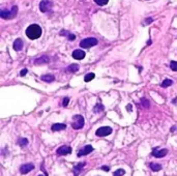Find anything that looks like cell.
<instances>
[{
  "mask_svg": "<svg viewBox=\"0 0 177 176\" xmlns=\"http://www.w3.org/2000/svg\"><path fill=\"white\" fill-rule=\"evenodd\" d=\"M142 104H144V105H145V107H148V105H149L148 103H147V101H146V99H142Z\"/></svg>",
  "mask_w": 177,
  "mask_h": 176,
  "instance_id": "30",
  "label": "cell"
},
{
  "mask_svg": "<svg viewBox=\"0 0 177 176\" xmlns=\"http://www.w3.org/2000/svg\"><path fill=\"white\" fill-rule=\"evenodd\" d=\"M110 134H112V128L110 126H102L95 132V135L97 137H106Z\"/></svg>",
  "mask_w": 177,
  "mask_h": 176,
  "instance_id": "6",
  "label": "cell"
},
{
  "mask_svg": "<svg viewBox=\"0 0 177 176\" xmlns=\"http://www.w3.org/2000/svg\"><path fill=\"white\" fill-rule=\"evenodd\" d=\"M86 163L85 162H81L79 163V164H77V165L74 167V176H78L79 174L81 173V171L83 170V168L85 167Z\"/></svg>",
  "mask_w": 177,
  "mask_h": 176,
  "instance_id": "11",
  "label": "cell"
},
{
  "mask_svg": "<svg viewBox=\"0 0 177 176\" xmlns=\"http://www.w3.org/2000/svg\"><path fill=\"white\" fill-rule=\"evenodd\" d=\"M94 2L98 5L103 6V5H106L107 3L109 2V0H94Z\"/></svg>",
  "mask_w": 177,
  "mask_h": 176,
  "instance_id": "24",
  "label": "cell"
},
{
  "mask_svg": "<svg viewBox=\"0 0 177 176\" xmlns=\"http://www.w3.org/2000/svg\"><path fill=\"white\" fill-rule=\"evenodd\" d=\"M124 174H125V171L123 169H118V170H116L113 173V176H123Z\"/></svg>",
  "mask_w": 177,
  "mask_h": 176,
  "instance_id": "23",
  "label": "cell"
},
{
  "mask_svg": "<svg viewBox=\"0 0 177 176\" xmlns=\"http://www.w3.org/2000/svg\"><path fill=\"white\" fill-rule=\"evenodd\" d=\"M18 144L20 145L21 147H24V146H26V145L28 144V140L26 139V138H21L18 141Z\"/></svg>",
  "mask_w": 177,
  "mask_h": 176,
  "instance_id": "21",
  "label": "cell"
},
{
  "mask_svg": "<svg viewBox=\"0 0 177 176\" xmlns=\"http://www.w3.org/2000/svg\"><path fill=\"white\" fill-rule=\"evenodd\" d=\"M27 73H28V71H27L26 68H24V69H22V71H21L20 75H21V76H22V77H23V76H25V75L27 74Z\"/></svg>",
  "mask_w": 177,
  "mask_h": 176,
  "instance_id": "27",
  "label": "cell"
},
{
  "mask_svg": "<svg viewBox=\"0 0 177 176\" xmlns=\"http://www.w3.org/2000/svg\"><path fill=\"white\" fill-rule=\"evenodd\" d=\"M104 110V106L100 104V103H97L96 106H95L94 108H93V111H94V113H98V112H102Z\"/></svg>",
  "mask_w": 177,
  "mask_h": 176,
  "instance_id": "19",
  "label": "cell"
},
{
  "mask_svg": "<svg viewBox=\"0 0 177 176\" xmlns=\"http://www.w3.org/2000/svg\"><path fill=\"white\" fill-rule=\"evenodd\" d=\"M52 131L53 132H58V131H62V130H65L66 125L63 124V123H55V124L52 125Z\"/></svg>",
  "mask_w": 177,
  "mask_h": 176,
  "instance_id": "14",
  "label": "cell"
},
{
  "mask_svg": "<svg viewBox=\"0 0 177 176\" xmlns=\"http://www.w3.org/2000/svg\"><path fill=\"white\" fill-rule=\"evenodd\" d=\"M172 84H173V82H172V80H170V79H166L165 81H164V82L162 83V87H164V88L169 87V86H171Z\"/></svg>",
  "mask_w": 177,
  "mask_h": 176,
  "instance_id": "22",
  "label": "cell"
},
{
  "mask_svg": "<svg viewBox=\"0 0 177 176\" xmlns=\"http://www.w3.org/2000/svg\"><path fill=\"white\" fill-rule=\"evenodd\" d=\"M73 120L74 121L71 123V126H73L74 130H81L84 126L85 121H84V118H83L82 115H75L73 117Z\"/></svg>",
  "mask_w": 177,
  "mask_h": 176,
  "instance_id": "2",
  "label": "cell"
},
{
  "mask_svg": "<svg viewBox=\"0 0 177 176\" xmlns=\"http://www.w3.org/2000/svg\"><path fill=\"white\" fill-rule=\"evenodd\" d=\"M95 77V75L93 74V73H89V74H87L85 76V78H84V81L85 82H89V81H91V80H93Z\"/></svg>",
  "mask_w": 177,
  "mask_h": 176,
  "instance_id": "20",
  "label": "cell"
},
{
  "mask_svg": "<svg viewBox=\"0 0 177 176\" xmlns=\"http://www.w3.org/2000/svg\"><path fill=\"white\" fill-rule=\"evenodd\" d=\"M78 69H79V66H78V64H71V66L67 67L66 71H69V73H76V71H78Z\"/></svg>",
  "mask_w": 177,
  "mask_h": 176,
  "instance_id": "18",
  "label": "cell"
},
{
  "mask_svg": "<svg viewBox=\"0 0 177 176\" xmlns=\"http://www.w3.org/2000/svg\"><path fill=\"white\" fill-rule=\"evenodd\" d=\"M97 45V40L94 37H88V38H85L80 42V47L83 49H87L90 48V47H93V46Z\"/></svg>",
  "mask_w": 177,
  "mask_h": 176,
  "instance_id": "3",
  "label": "cell"
},
{
  "mask_svg": "<svg viewBox=\"0 0 177 176\" xmlns=\"http://www.w3.org/2000/svg\"><path fill=\"white\" fill-rule=\"evenodd\" d=\"M76 38V36H75L74 34H69V40H75Z\"/></svg>",
  "mask_w": 177,
  "mask_h": 176,
  "instance_id": "28",
  "label": "cell"
},
{
  "mask_svg": "<svg viewBox=\"0 0 177 176\" xmlns=\"http://www.w3.org/2000/svg\"><path fill=\"white\" fill-rule=\"evenodd\" d=\"M71 152V147L66 146V145H63V146H61V147H59L57 149L58 155H66V154H69Z\"/></svg>",
  "mask_w": 177,
  "mask_h": 176,
  "instance_id": "8",
  "label": "cell"
},
{
  "mask_svg": "<svg viewBox=\"0 0 177 176\" xmlns=\"http://www.w3.org/2000/svg\"><path fill=\"white\" fill-rule=\"evenodd\" d=\"M149 167H150V169H151L152 171H154V172L162 170V165L157 164V163H150V164H149Z\"/></svg>",
  "mask_w": 177,
  "mask_h": 176,
  "instance_id": "17",
  "label": "cell"
},
{
  "mask_svg": "<svg viewBox=\"0 0 177 176\" xmlns=\"http://www.w3.org/2000/svg\"><path fill=\"white\" fill-rule=\"evenodd\" d=\"M151 22H152L151 18H149V19H147V20H146V23H147V24H148V23H151Z\"/></svg>",
  "mask_w": 177,
  "mask_h": 176,
  "instance_id": "31",
  "label": "cell"
},
{
  "mask_svg": "<svg viewBox=\"0 0 177 176\" xmlns=\"http://www.w3.org/2000/svg\"><path fill=\"white\" fill-rule=\"evenodd\" d=\"M69 97H65V99H63V103H62L63 107H66V106L69 105Z\"/></svg>",
  "mask_w": 177,
  "mask_h": 176,
  "instance_id": "26",
  "label": "cell"
},
{
  "mask_svg": "<svg viewBox=\"0 0 177 176\" xmlns=\"http://www.w3.org/2000/svg\"><path fill=\"white\" fill-rule=\"evenodd\" d=\"M85 52L82 51V50H75L74 52H73V57H74L75 59H83L84 57H85Z\"/></svg>",
  "mask_w": 177,
  "mask_h": 176,
  "instance_id": "12",
  "label": "cell"
},
{
  "mask_svg": "<svg viewBox=\"0 0 177 176\" xmlns=\"http://www.w3.org/2000/svg\"><path fill=\"white\" fill-rule=\"evenodd\" d=\"M176 130H177V128H175V126L171 128V132H174V131H176Z\"/></svg>",
  "mask_w": 177,
  "mask_h": 176,
  "instance_id": "32",
  "label": "cell"
},
{
  "mask_svg": "<svg viewBox=\"0 0 177 176\" xmlns=\"http://www.w3.org/2000/svg\"><path fill=\"white\" fill-rule=\"evenodd\" d=\"M102 169H103L104 171H110V167H108V166H103Z\"/></svg>",
  "mask_w": 177,
  "mask_h": 176,
  "instance_id": "29",
  "label": "cell"
},
{
  "mask_svg": "<svg viewBox=\"0 0 177 176\" xmlns=\"http://www.w3.org/2000/svg\"><path fill=\"white\" fill-rule=\"evenodd\" d=\"M168 154V150L167 149H153L152 150V155L155 156V157H164V156L166 155V154Z\"/></svg>",
  "mask_w": 177,
  "mask_h": 176,
  "instance_id": "10",
  "label": "cell"
},
{
  "mask_svg": "<svg viewBox=\"0 0 177 176\" xmlns=\"http://www.w3.org/2000/svg\"><path fill=\"white\" fill-rule=\"evenodd\" d=\"M52 6H53V2H52L51 0H43L40 3V9L43 13L50 11L52 9Z\"/></svg>",
  "mask_w": 177,
  "mask_h": 176,
  "instance_id": "5",
  "label": "cell"
},
{
  "mask_svg": "<svg viewBox=\"0 0 177 176\" xmlns=\"http://www.w3.org/2000/svg\"><path fill=\"white\" fill-rule=\"evenodd\" d=\"M48 62H49V57L47 56L40 57V58H37L34 61L35 64H45V63H48Z\"/></svg>",
  "mask_w": 177,
  "mask_h": 176,
  "instance_id": "15",
  "label": "cell"
},
{
  "mask_svg": "<svg viewBox=\"0 0 177 176\" xmlns=\"http://www.w3.org/2000/svg\"><path fill=\"white\" fill-rule=\"evenodd\" d=\"M38 176H43V175H38Z\"/></svg>",
  "mask_w": 177,
  "mask_h": 176,
  "instance_id": "33",
  "label": "cell"
},
{
  "mask_svg": "<svg viewBox=\"0 0 177 176\" xmlns=\"http://www.w3.org/2000/svg\"><path fill=\"white\" fill-rule=\"evenodd\" d=\"M18 13V7L17 6H14L12 9V11H5V9H3V11H0V17L2 18V19H12L14 18Z\"/></svg>",
  "mask_w": 177,
  "mask_h": 176,
  "instance_id": "4",
  "label": "cell"
},
{
  "mask_svg": "<svg viewBox=\"0 0 177 176\" xmlns=\"http://www.w3.org/2000/svg\"><path fill=\"white\" fill-rule=\"evenodd\" d=\"M91 151H93V147H92L91 145H86V146H84V147L82 148V149L79 150V152H78V156L87 155V154H89Z\"/></svg>",
  "mask_w": 177,
  "mask_h": 176,
  "instance_id": "7",
  "label": "cell"
},
{
  "mask_svg": "<svg viewBox=\"0 0 177 176\" xmlns=\"http://www.w3.org/2000/svg\"><path fill=\"white\" fill-rule=\"evenodd\" d=\"M42 27L37 24H32V25L28 26L26 29V35L28 36L30 40H37L40 38L42 35Z\"/></svg>",
  "mask_w": 177,
  "mask_h": 176,
  "instance_id": "1",
  "label": "cell"
},
{
  "mask_svg": "<svg viewBox=\"0 0 177 176\" xmlns=\"http://www.w3.org/2000/svg\"><path fill=\"white\" fill-rule=\"evenodd\" d=\"M33 169H34L33 164H25V165H22L20 167V172L22 174H27L28 172L33 170Z\"/></svg>",
  "mask_w": 177,
  "mask_h": 176,
  "instance_id": "9",
  "label": "cell"
},
{
  "mask_svg": "<svg viewBox=\"0 0 177 176\" xmlns=\"http://www.w3.org/2000/svg\"><path fill=\"white\" fill-rule=\"evenodd\" d=\"M170 67H171L172 71H177V61H172V62L170 63Z\"/></svg>",
  "mask_w": 177,
  "mask_h": 176,
  "instance_id": "25",
  "label": "cell"
},
{
  "mask_svg": "<svg viewBox=\"0 0 177 176\" xmlns=\"http://www.w3.org/2000/svg\"><path fill=\"white\" fill-rule=\"evenodd\" d=\"M40 79L43 80V81H45V82L50 83V82H53L55 78H54V76H53V75H44V76H42V77H40Z\"/></svg>",
  "mask_w": 177,
  "mask_h": 176,
  "instance_id": "16",
  "label": "cell"
},
{
  "mask_svg": "<svg viewBox=\"0 0 177 176\" xmlns=\"http://www.w3.org/2000/svg\"><path fill=\"white\" fill-rule=\"evenodd\" d=\"M14 50L15 51H21L23 49V40L21 38H17V40L14 42Z\"/></svg>",
  "mask_w": 177,
  "mask_h": 176,
  "instance_id": "13",
  "label": "cell"
}]
</instances>
